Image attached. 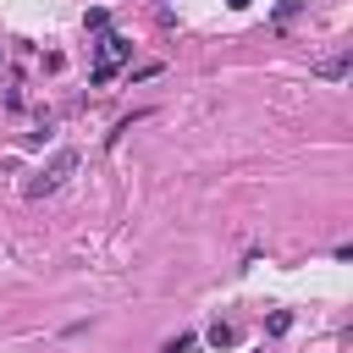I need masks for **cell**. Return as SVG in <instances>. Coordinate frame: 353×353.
<instances>
[{"instance_id":"3957f363","label":"cell","mask_w":353,"mask_h":353,"mask_svg":"<svg viewBox=\"0 0 353 353\" xmlns=\"http://www.w3.org/2000/svg\"><path fill=\"white\" fill-rule=\"evenodd\" d=\"M347 66H353V55H347V50H336V55H320V61H314V77L342 83V77H347Z\"/></svg>"},{"instance_id":"52a82bcc","label":"cell","mask_w":353,"mask_h":353,"mask_svg":"<svg viewBox=\"0 0 353 353\" xmlns=\"http://www.w3.org/2000/svg\"><path fill=\"white\" fill-rule=\"evenodd\" d=\"M193 347H199V336H171L160 353H193Z\"/></svg>"},{"instance_id":"7a4b0ae2","label":"cell","mask_w":353,"mask_h":353,"mask_svg":"<svg viewBox=\"0 0 353 353\" xmlns=\"http://www.w3.org/2000/svg\"><path fill=\"white\" fill-rule=\"evenodd\" d=\"M132 55V39L127 33H99V44H94V66H88V83H110L116 77V66Z\"/></svg>"},{"instance_id":"9c48e42d","label":"cell","mask_w":353,"mask_h":353,"mask_svg":"<svg viewBox=\"0 0 353 353\" xmlns=\"http://www.w3.org/2000/svg\"><path fill=\"white\" fill-rule=\"evenodd\" d=\"M226 6H232V11H248V0H226Z\"/></svg>"},{"instance_id":"277c9868","label":"cell","mask_w":353,"mask_h":353,"mask_svg":"<svg viewBox=\"0 0 353 353\" xmlns=\"http://www.w3.org/2000/svg\"><path fill=\"white\" fill-rule=\"evenodd\" d=\"M204 342H210V347H232V342H237V331H232L226 320H215V325L204 331Z\"/></svg>"},{"instance_id":"6da1fadb","label":"cell","mask_w":353,"mask_h":353,"mask_svg":"<svg viewBox=\"0 0 353 353\" xmlns=\"http://www.w3.org/2000/svg\"><path fill=\"white\" fill-rule=\"evenodd\" d=\"M77 165H83V154H77V149H55L33 176H22V199H50V193H61V188H66V176H77Z\"/></svg>"},{"instance_id":"ba28073f","label":"cell","mask_w":353,"mask_h":353,"mask_svg":"<svg viewBox=\"0 0 353 353\" xmlns=\"http://www.w3.org/2000/svg\"><path fill=\"white\" fill-rule=\"evenodd\" d=\"M298 11H303V0H281V6H276V22H292Z\"/></svg>"},{"instance_id":"5b68a950","label":"cell","mask_w":353,"mask_h":353,"mask_svg":"<svg viewBox=\"0 0 353 353\" xmlns=\"http://www.w3.org/2000/svg\"><path fill=\"white\" fill-rule=\"evenodd\" d=\"M83 28H88V33H110V11H105V6H94V11L83 17Z\"/></svg>"},{"instance_id":"30bf717a","label":"cell","mask_w":353,"mask_h":353,"mask_svg":"<svg viewBox=\"0 0 353 353\" xmlns=\"http://www.w3.org/2000/svg\"><path fill=\"white\" fill-rule=\"evenodd\" d=\"M0 55H6V50H0Z\"/></svg>"},{"instance_id":"8992f818","label":"cell","mask_w":353,"mask_h":353,"mask_svg":"<svg viewBox=\"0 0 353 353\" xmlns=\"http://www.w3.org/2000/svg\"><path fill=\"white\" fill-rule=\"evenodd\" d=\"M265 331H270V336H287V331H292V314H287V309H276V314L265 320Z\"/></svg>"}]
</instances>
